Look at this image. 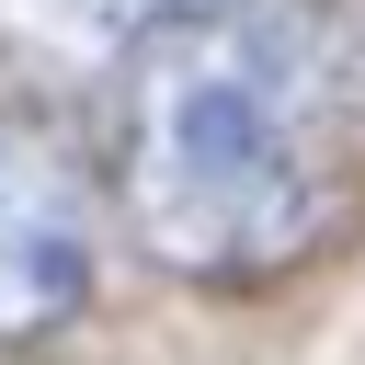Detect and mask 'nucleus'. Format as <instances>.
<instances>
[{"label":"nucleus","instance_id":"obj_2","mask_svg":"<svg viewBox=\"0 0 365 365\" xmlns=\"http://www.w3.org/2000/svg\"><path fill=\"white\" fill-rule=\"evenodd\" d=\"M80 297H91V182L34 114H0V342L80 319Z\"/></svg>","mask_w":365,"mask_h":365},{"label":"nucleus","instance_id":"obj_3","mask_svg":"<svg viewBox=\"0 0 365 365\" xmlns=\"http://www.w3.org/2000/svg\"><path fill=\"white\" fill-rule=\"evenodd\" d=\"M205 0H0V68L68 91V80H103V68H137L148 34L194 23Z\"/></svg>","mask_w":365,"mask_h":365},{"label":"nucleus","instance_id":"obj_1","mask_svg":"<svg viewBox=\"0 0 365 365\" xmlns=\"http://www.w3.org/2000/svg\"><path fill=\"white\" fill-rule=\"evenodd\" d=\"M125 228L160 274L262 285L365 217V11L205 0L137 46L114 137Z\"/></svg>","mask_w":365,"mask_h":365}]
</instances>
